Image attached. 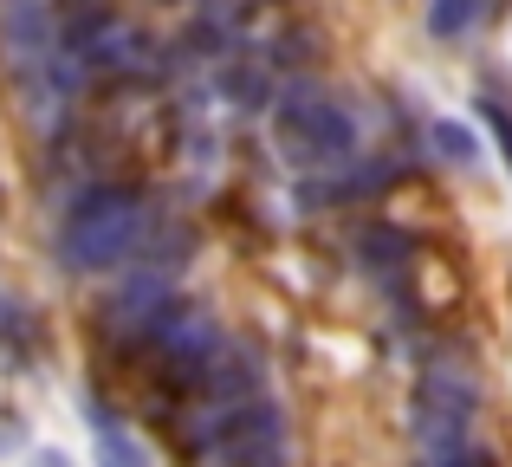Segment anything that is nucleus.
Masks as SVG:
<instances>
[{"label":"nucleus","mask_w":512,"mask_h":467,"mask_svg":"<svg viewBox=\"0 0 512 467\" xmlns=\"http://www.w3.org/2000/svg\"><path fill=\"white\" fill-rule=\"evenodd\" d=\"M150 234V202L130 182H91L72 195L59 221V266L65 273H117Z\"/></svg>","instance_id":"1"},{"label":"nucleus","mask_w":512,"mask_h":467,"mask_svg":"<svg viewBox=\"0 0 512 467\" xmlns=\"http://www.w3.org/2000/svg\"><path fill=\"white\" fill-rule=\"evenodd\" d=\"M273 143L292 169H338L357 156V117L338 91L299 78V85L273 91Z\"/></svg>","instance_id":"2"},{"label":"nucleus","mask_w":512,"mask_h":467,"mask_svg":"<svg viewBox=\"0 0 512 467\" xmlns=\"http://www.w3.org/2000/svg\"><path fill=\"white\" fill-rule=\"evenodd\" d=\"M188 442H195V461L201 467H286V422H279L273 396L195 409Z\"/></svg>","instance_id":"3"},{"label":"nucleus","mask_w":512,"mask_h":467,"mask_svg":"<svg viewBox=\"0 0 512 467\" xmlns=\"http://www.w3.org/2000/svg\"><path fill=\"white\" fill-rule=\"evenodd\" d=\"M65 59L91 78H111V85H143V78L163 72V46L111 7H91L65 20Z\"/></svg>","instance_id":"4"},{"label":"nucleus","mask_w":512,"mask_h":467,"mask_svg":"<svg viewBox=\"0 0 512 467\" xmlns=\"http://www.w3.org/2000/svg\"><path fill=\"white\" fill-rule=\"evenodd\" d=\"M474 416H480V377L467 364H454V357H435L409 396V429L422 442V455L441 461L454 448H467L474 442Z\"/></svg>","instance_id":"5"},{"label":"nucleus","mask_w":512,"mask_h":467,"mask_svg":"<svg viewBox=\"0 0 512 467\" xmlns=\"http://www.w3.org/2000/svg\"><path fill=\"white\" fill-rule=\"evenodd\" d=\"M143 351H150V364L163 370V383H175V390L195 396L201 377H208L214 364H221L227 351V331L214 325L208 305H163V312L143 325Z\"/></svg>","instance_id":"6"},{"label":"nucleus","mask_w":512,"mask_h":467,"mask_svg":"<svg viewBox=\"0 0 512 467\" xmlns=\"http://www.w3.org/2000/svg\"><path fill=\"white\" fill-rule=\"evenodd\" d=\"M85 416H91V455H98V467H150V448H143L98 396L85 403Z\"/></svg>","instance_id":"7"},{"label":"nucleus","mask_w":512,"mask_h":467,"mask_svg":"<svg viewBox=\"0 0 512 467\" xmlns=\"http://www.w3.org/2000/svg\"><path fill=\"white\" fill-rule=\"evenodd\" d=\"M500 13V0H428V33L435 39H467V33H480V26Z\"/></svg>","instance_id":"8"},{"label":"nucleus","mask_w":512,"mask_h":467,"mask_svg":"<svg viewBox=\"0 0 512 467\" xmlns=\"http://www.w3.org/2000/svg\"><path fill=\"white\" fill-rule=\"evenodd\" d=\"M480 124L493 130V143H500V156H506V169H512V104L500 98V91H480Z\"/></svg>","instance_id":"9"},{"label":"nucleus","mask_w":512,"mask_h":467,"mask_svg":"<svg viewBox=\"0 0 512 467\" xmlns=\"http://www.w3.org/2000/svg\"><path fill=\"white\" fill-rule=\"evenodd\" d=\"M26 338H33V325H26L20 299H7V286H0V351H7V357H26Z\"/></svg>","instance_id":"10"},{"label":"nucleus","mask_w":512,"mask_h":467,"mask_svg":"<svg viewBox=\"0 0 512 467\" xmlns=\"http://www.w3.org/2000/svg\"><path fill=\"white\" fill-rule=\"evenodd\" d=\"M428 137H435V150L448 156V163H461V169H467V163H480V143L467 137L461 124H428Z\"/></svg>","instance_id":"11"},{"label":"nucleus","mask_w":512,"mask_h":467,"mask_svg":"<svg viewBox=\"0 0 512 467\" xmlns=\"http://www.w3.org/2000/svg\"><path fill=\"white\" fill-rule=\"evenodd\" d=\"M26 467H72V461H65V455H59V448H39V455H33V461H26Z\"/></svg>","instance_id":"12"}]
</instances>
